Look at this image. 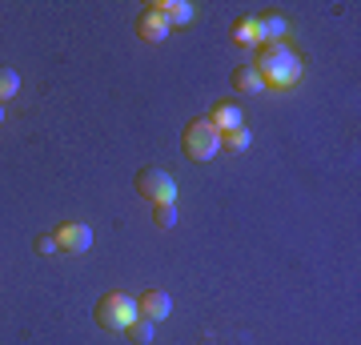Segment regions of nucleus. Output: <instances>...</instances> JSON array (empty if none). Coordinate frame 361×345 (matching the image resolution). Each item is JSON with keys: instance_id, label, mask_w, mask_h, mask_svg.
Here are the masks:
<instances>
[{"instance_id": "1", "label": "nucleus", "mask_w": 361, "mask_h": 345, "mask_svg": "<svg viewBox=\"0 0 361 345\" xmlns=\"http://www.w3.org/2000/svg\"><path fill=\"white\" fill-rule=\"evenodd\" d=\"M253 68H257V77L265 80V85H273V89H289V85L301 77V56H297L285 40H277V44H257V61H253Z\"/></svg>"}, {"instance_id": "2", "label": "nucleus", "mask_w": 361, "mask_h": 345, "mask_svg": "<svg viewBox=\"0 0 361 345\" xmlns=\"http://www.w3.org/2000/svg\"><path fill=\"white\" fill-rule=\"evenodd\" d=\"M92 313H97V325H101V329H113V333H125L133 321L141 317L137 297H129V293H104Z\"/></svg>"}, {"instance_id": "3", "label": "nucleus", "mask_w": 361, "mask_h": 345, "mask_svg": "<svg viewBox=\"0 0 361 345\" xmlns=\"http://www.w3.org/2000/svg\"><path fill=\"white\" fill-rule=\"evenodd\" d=\"M180 149L189 161H213L221 153V133L209 121H189L180 133Z\"/></svg>"}, {"instance_id": "4", "label": "nucleus", "mask_w": 361, "mask_h": 345, "mask_svg": "<svg viewBox=\"0 0 361 345\" xmlns=\"http://www.w3.org/2000/svg\"><path fill=\"white\" fill-rule=\"evenodd\" d=\"M137 193H141L145 201L153 205H177V181H173V173L161 165H145L141 173H137Z\"/></svg>"}, {"instance_id": "5", "label": "nucleus", "mask_w": 361, "mask_h": 345, "mask_svg": "<svg viewBox=\"0 0 361 345\" xmlns=\"http://www.w3.org/2000/svg\"><path fill=\"white\" fill-rule=\"evenodd\" d=\"M52 237H56V249H65V253H89L92 249V229L85 221H61Z\"/></svg>"}, {"instance_id": "6", "label": "nucleus", "mask_w": 361, "mask_h": 345, "mask_svg": "<svg viewBox=\"0 0 361 345\" xmlns=\"http://www.w3.org/2000/svg\"><path fill=\"white\" fill-rule=\"evenodd\" d=\"M133 32H137L145 44H161V40H165L173 28H169L165 16L157 13V4H145L141 13H137V20H133Z\"/></svg>"}, {"instance_id": "7", "label": "nucleus", "mask_w": 361, "mask_h": 345, "mask_svg": "<svg viewBox=\"0 0 361 345\" xmlns=\"http://www.w3.org/2000/svg\"><path fill=\"white\" fill-rule=\"evenodd\" d=\"M137 309H141V317L145 321H165L169 317V309H173V301H169L165 289H145L141 297H137Z\"/></svg>"}, {"instance_id": "8", "label": "nucleus", "mask_w": 361, "mask_h": 345, "mask_svg": "<svg viewBox=\"0 0 361 345\" xmlns=\"http://www.w3.org/2000/svg\"><path fill=\"white\" fill-rule=\"evenodd\" d=\"M157 13L169 20V28H189L193 25V4H189V0H157Z\"/></svg>"}, {"instance_id": "9", "label": "nucleus", "mask_w": 361, "mask_h": 345, "mask_svg": "<svg viewBox=\"0 0 361 345\" xmlns=\"http://www.w3.org/2000/svg\"><path fill=\"white\" fill-rule=\"evenodd\" d=\"M205 121L217 128V133H229V128L241 125V109H237L233 101H217V104H213V113H209Z\"/></svg>"}, {"instance_id": "10", "label": "nucleus", "mask_w": 361, "mask_h": 345, "mask_svg": "<svg viewBox=\"0 0 361 345\" xmlns=\"http://www.w3.org/2000/svg\"><path fill=\"white\" fill-rule=\"evenodd\" d=\"M285 32H289V20L285 16H277V13L257 16V44H277Z\"/></svg>"}, {"instance_id": "11", "label": "nucleus", "mask_w": 361, "mask_h": 345, "mask_svg": "<svg viewBox=\"0 0 361 345\" xmlns=\"http://www.w3.org/2000/svg\"><path fill=\"white\" fill-rule=\"evenodd\" d=\"M233 89L237 92H261L265 89V80L257 77L253 64H237V68H233Z\"/></svg>"}, {"instance_id": "12", "label": "nucleus", "mask_w": 361, "mask_h": 345, "mask_svg": "<svg viewBox=\"0 0 361 345\" xmlns=\"http://www.w3.org/2000/svg\"><path fill=\"white\" fill-rule=\"evenodd\" d=\"M16 92H20V73H16L13 64H0V104L13 101Z\"/></svg>"}, {"instance_id": "13", "label": "nucleus", "mask_w": 361, "mask_h": 345, "mask_svg": "<svg viewBox=\"0 0 361 345\" xmlns=\"http://www.w3.org/2000/svg\"><path fill=\"white\" fill-rule=\"evenodd\" d=\"M221 145H225L229 153H245L249 149V128L237 125V128H229V133H221Z\"/></svg>"}, {"instance_id": "14", "label": "nucleus", "mask_w": 361, "mask_h": 345, "mask_svg": "<svg viewBox=\"0 0 361 345\" xmlns=\"http://www.w3.org/2000/svg\"><path fill=\"white\" fill-rule=\"evenodd\" d=\"M233 40H237V44H253V49H257V20H237V25H233Z\"/></svg>"}, {"instance_id": "15", "label": "nucleus", "mask_w": 361, "mask_h": 345, "mask_svg": "<svg viewBox=\"0 0 361 345\" xmlns=\"http://www.w3.org/2000/svg\"><path fill=\"white\" fill-rule=\"evenodd\" d=\"M125 333H129V341H137V345H149V341H153V321L137 317V321H133V325H129Z\"/></svg>"}, {"instance_id": "16", "label": "nucleus", "mask_w": 361, "mask_h": 345, "mask_svg": "<svg viewBox=\"0 0 361 345\" xmlns=\"http://www.w3.org/2000/svg\"><path fill=\"white\" fill-rule=\"evenodd\" d=\"M153 225L157 229H173L177 225V205H153Z\"/></svg>"}, {"instance_id": "17", "label": "nucleus", "mask_w": 361, "mask_h": 345, "mask_svg": "<svg viewBox=\"0 0 361 345\" xmlns=\"http://www.w3.org/2000/svg\"><path fill=\"white\" fill-rule=\"evenodd\" d=\"M37 253H40V257L61 253V249H56V237H52V233H40V237H37Z\"/></svg>"}, {"instance_id": "18", "label": "nucleus", "mask_w": 361, "mask_h": 345, "mask_svg": "<svg viewBox=\"0 0 361 345\" xmlns=\"http://www.w3.org/2000/svg\"><path fill=\"white\" fill-rule=\"evenodd\" d=\"M0 125H4V104H0Z\"/></svg>"}]
</instances>
